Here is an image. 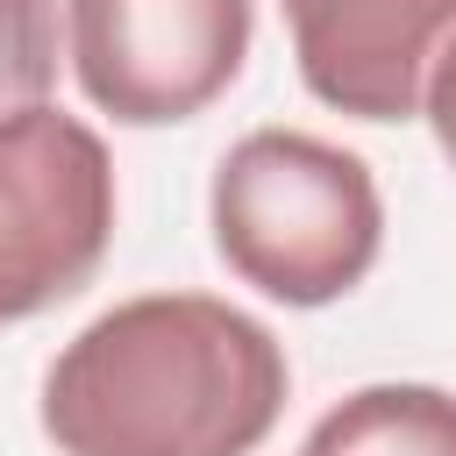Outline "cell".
<instances>
[{
	"label": "cell",
	"mask_w": 456,
	"mask_h": 456,
	"mask_svg": "<svg viewBox=\"0 0 456 456\" xmlns=\"http://www.w3.org/2000/svg\"><path fill=\"white\" fill-rule=\"evenodd\" d=\"M420 114H428V128H435V142H442V157L456 164V36L442 43V57H435V71H428V93H420Z\"/></svg>",
	"instance_id": "cell-8"
},
{
	"label": "cell",
	"mask_w": 456,
	"mask_h": 456,
	"mask_svg": "<svg viewBox=\"0 0 456 456\" xmlns=\"http://www.w3.org/2000/svg\"><path fill=\"white\" fill-rule=\"evenodd\" d=\"M114 242V157L64 114L0 121V328L71 299Z\"/></svg>",
	"instance_id": "cell-3"
},
{
	"label": "cell",
	"mask_w": 456,
	"mask_h": 456,
	"mask_svg": "<svg viewBox=\"0 0 456 456\" xmlns=\"http://www.w3.org/2000/svg\"><path fill=\"white\" fill-rule=\"evenodd\" d=\"M306 449H321V456H456V392L363 385L314 420Z\"/></svg>",
	"instance_id": "cell-6"
},
{
	"label": "cell",
	"mask_w": 456,
	"mask_h": 456,
	"mask_svg": "<svg viewBox=\"0 0 456 456\" xmlns=\"http://www.w3.org/2000/svg\"><path fill=\"white\" fill-rule=\"evenodd\" d=\"M299 78L356 121L420 114L428 71L456 36V0H285Z\"/></svg>",
	"instance_id": "cell-5"
},
{
	"label": "cell",
	"mask_w": 456,
	"mask_h": 456,
	"mask_svg": "<svg viewBox=\"0 0 456 456\" xmlns=\"http://www.w3.org/2000/svg\"><path fill=\"white\" fill-rule=\"evenodd\" d=\"M214 249L278 306H328L385 249V200L356 150L306 128H249L214 171Z\"/></svg>",
	"instance_id": "cell-2"
},
{
	"label": "cell",
	"mask_w": 456,
	"mask_h": 456,
	"mask_svg": "<svg viewBox=\"0 0 456 456\" xmlns=\"http://www.w3.org/2000/svg\"><path fill=\"white\" fill-rule=\"evenodd\" d=\"M71 71L86 100L128 128L192 121L214 107L242 57L256 7L249 0H71Z\"/></svg>",
	"instance_id": "cell-4"
},
{
	"label": "cell",
	"mask_w": 456,
	"mask_h": 456,
	"mask_svg": "<svg viewBox=\"0 0 456 456\" xmlns=\"http://www.w3.org/2000/svg\"><path fill=\"white\" fill-rule=\"evenodd\" d=\"M292 392L278 335L214 292H142L43 370L57 456H249Z\"/></svg>",
	"instance_id": "cell-1"
},
{
	"label": "cell",
	"mask_w": 456,
	"mask_h": 456,
	"mask_svg": "<svg viewBox=\"0 0 456 456\" xmlns=\"http://www.w3.org/2000/svg\"><path fill=\"white\" fill-rule=\"evenodd\" d=\"M57 86V0H0V121L50 107Z\"/></svg>",
	"instance_id": "cell-7"
},
{
	"label": "cell",
	"mask_w": 456,
	"mask_h": 456,
	"mask_svg": "<svg viewBox=\"0 0 456 456\" xmlns=\"http://www.w3.org/2000/svg\"><path fill=\"white\" fill-rule=\"evenodd\" d=\"M299 456H321V449H299Z\"/></svg>",
	"instance_id": "cell-9"
}]
</instances>
